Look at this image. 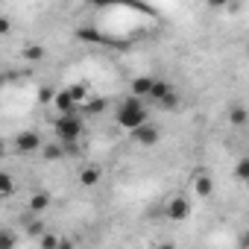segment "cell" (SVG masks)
<instances>
[{
  "mask_svg": "<svg viewBox=\"0 0 249 249\" xmlns=\"http://www.w3.org/2000/svg\"><path fill=\"white\" fill-rule=\"evenodd\" d=\"M56 249H76V246H73V240H71V237H59Z\"/></svg>",
  "mask_w": 249,
  "mask_h": 249,
  "instance_id": "25",
  "label": "cell"
},
{
  "mask_svg": "<svg viewBox=\"0 0 249 249\" xmlns=\"http://www.w3.org/2000/svg\"><path fill=\"white\" fill-rule=\"evenodd\" d=\"M41 135L36 132V129H24V132H18L15 135V150L18 153H38L41 150Z\"/></svg>",
  "mask_w": 249,
  "mask_h": 249,
  "instance_id": "6",
  "label": "cell"
},
{
  "mask_svg": "<svg viewBox=\"0 0 249 249\" xmlns=\"http://www.w3.org/2000/svg\"><path fill=\"white\" fill-rule=\"evenodd\" d=\"M50 208V194L47 191H36L33 196H30V211L33 214H41V211H47Z\"/></svg>",
  "mask_w": 249,
  "mask_h": 249,
  "instance_id": "11",
  "label": "cell"
},
{
  "mask_svg": "<svg viewBox=\"0 0 249 249\" xmlns=\"http://www.w3.org/2000/svg\"><path fill=\"white\" fill-rule=\"evenodd\" d=\"M164 217H167V220H173V223L188 220V217H191V199H188V196H182V194H176V196L164 205Z\"/></svg>",
  "mask_w": 249,
  "mask_h": 249,
  "instance_id": "5",
  "label": "cell"
},
{
  "mask_svg": "<svg viewBox=\"0 0 249 249\" xmlns=\"http://www.w3.org/2000/svg\"><path fill=\"white\" fill-rule=\"evenodd\" d=\"M147 100H153L159 108H176V106H179V91H176L170 82L156 79V82H153V91H150Z\"/></svg>",
  "mask_w": 249,
  "mask_h": 249,
  "instance_id": "3",
  "label": "cell"
},
{
  "mask_svg": "<svg viewBox=\"0 0 249 249\" xmlns=\"http://www.w3.org/2000/svg\"><path fill=\"white\" fill-rule=\"evenodd\" d=\"M153 82H156V76H135V79H132V97L147 100L150 91H153Z\"/></svg>",
  "mask_w": 249,
  "mask_h": 249,
  "instance_id": "8",
  "label": "cell"
},
{
  "mask_svg": "<svg viewBox=\"0 0 249 249\" xmlns=\"http://www.w3.org/2000/svg\"><path fill=\"white\" fill-rule=\"evenodd\" d=\"M194 194L202 196V199H208V196L214 194V179H211L208 173H196V176H194Z\"/></svg>",
  "mask_w": 249,
  "mask_h": 249,
  "instance_id": "7",
  "label": "cell"
},
{
  "mask_svg": "<svg viewBox=\"0 0 249 249\" xmlns=\"http://www.w3.org/2000/svg\"><path fill=\"white\" fill-rule=\"evenodd\" d=\"M156 249H176V246H173V243H159Z\"/></svg>",
  "mask_w": 249,
  "mask_h": 249,
  "instance_id": "26",
  "label": "cell"
},
{
  "mask_svg": "<svg viewBox=\"0 0 249 249\" xmlns=\"http://www.w3.org/2000/svg\"><path fill=\"white\" fill-rule=\"evenodd\" d=\"M12 33V21L6 15H0V36H9Z\"/></svg>",
  "mask_w": 249,
  "mask_h": 249,
  "instance_id": "24",
  "label": "cell"
},
{
  "mask_svg": "<svg viewBox=\"0 0 249 249\" xmlns=\"http://www.w3.org/2000/svg\"><path fill=\"white\" fill-rule=\"evenodd\" d=\"M246 117H249L246 106H231V111H229V123H231V126H243Z\"/></svg>",
  "mask_w": 249,
  "mask_h": 249,
  "instance_id": "14",
  "label": "cell"
},
{
  "mask_svg": "<svg viewBox=\"0 0 249 249\" xmlns=\"http://www.w3.org/2000/svg\"><path fill=\"white\" fill-rule=\"evenodd\" d=\"M18 240H21V234L15 231V229H0V249H18Z\"/></svg>",
  "mask_w": 249,
  "mask_h": 249,
  "instance_id": "12",
  "label": "cell"
},
{
  "mask_svg": "<svg viewBox=\"0 0 249 249\" xmlns=\"http://www.w3.org/2000/svg\"><path fill=\"white\" fill-rule=\"evenodd\" d=\"M27 234H30V237H41V234H44V223H41V220L27 223Z\"/></svg>",
  "mask_w": 249,
  "mask_h": 249,
  "instance_id": "22",
  "label": "cell"
},
{
  "mask_svg": "<svg viewBox=\"0 0 249 249\" xmlns=\"http://www.w3.org/2000/svg\"><path fill=\"white\" fill-rule=\"evenodd\" d=\"M129 135H132V141L141 144V147H156V144L161 141V126H159V123H153V120H147L144 126H138V129L129 132Z\"/></svg>",
  "mask_w": 249,
  "mask_h": 249,
  "instance_id": "4",
  "label": "cell"
},
{
  "mask_svg": "<svg viewBox=\"0 0 249 249\" xmlns=\"http://www.w3.org/2000/svg\"><path fill=\"white\" fill-rule=\"evenodd\" d=\"M53 106L59 108V114H73V111H76V103L71 100V94H68V88H62V91H56V97H53Z\"/></svg>",
  "mask_w": 249,
  "mask_h": 249,
  "instance_id": "9",
  "label": "cell"
},
{
  "mask_svg": "<svg viewBox=\"0 0 249 249\" xmlns=\"http://www.w3.org/2000/svg\"><path fill=\"white\" fill-rule=\"evenodd\" d=\"M53 132H56V138H59L62 147H76V141H79L82 132H85V123H82L79 111H73V114H59L56 123H53Z\"/></svg>",
  "mask_w": 249,
  "mask_h": 249,
  "instance_id": "2",
  "label": "cell"
},
{
  "mask_svg": "<svg viewBox=\"0 0 249 249\" xmlns=\"http://www.w3.org/2000/svg\"><path fill=\"white\" fill-rule=\"evenodd\" d=\"M59 237H62V234H50V231H44V234L38 237V240H41V249H56Z\"/></svg>",
  "mask_w": 249,
  "mask_h": 249,
  "instance_id": "21",
  "label": "cell"
},
{
  "mask_svg": "<svg viewBox=\"0 0 249 249\" xmlns=\"http://www.w3.org/2000/svg\"><path fill=\"white\" fill-rule=\"evenodd\" d=\"M44 56H47V50H44L41 44H27V47H24V59H27V62H41Z\"/></svg>",
  "mask_w": 249,
  "mask_h": 249,
  "instance_id": "15",
  "label": "cell"
},
{
  "mask_svg": "<svg viewBox=\"0 0 249 249\" xmlns=\"http://www.w3.org/2000/svg\"><path fill=\"white\" fill-rule=\"evenodd\" d=\"M53 97H56V88H50V85H41L38 88V100L41 103H53Z\"/></svg>",
  "mask_w": 249,
  "mask_h": 249,
  "instance_id": "23",
  "label": "cell"
},
{
  "mask_svg": "<svg viewBox=\"0 0 249 249\" xmlns=\"http://www.w3.org/2000/svg\"><path fill=\"white\" fill-rule=\"evenodd\" d=\"M82 41H100V33L94 30V27H79V33H76Z\"/></svg>",
  "mask_w": 249,
  "mask_h": 249,
  "instance_id": "20",
  "label": "cell"
},
{
  "mask_svg": "<svg viewBox=\"0 0 249 249\" xmlns=\"http://www.w3.org/2000/svg\"><path fill=\"white\" fill-rule=\"evenodd\" d=\"M15 176L12 173H6V170H0V196H9V194H15Z\"/></svg>",
  "mask_w": 249,
  "mask_h": 249,
  "instance_id": "13",
  "label": "cell"
},
{
  "mask_svg": "<svg viewBox=\"0 0 249 249\" xmlns=\"http://www.w3.org/2000/svg\"><path fill=\"white\" fill-rule=\"evenodd\" d=\"M0 159H3V144H0Z\"/></svg>",
  "mask_w": 249,
  "mask_h": 249,
  "instance_id": "27",
  "label": "cell"
},
{
  "mask_svg": "<svg viewBox=\"0 0 249 249\" xmlns=\"http://www.w3.org/2000/svg\"><path fill=\"white\" fill-rule=\"evenodd\" d=\"M100 179H103V173H100V167H94V164H85V167L79 170V185H82V188H94Z\"/></svg>",
  "mask_w": 249,
  "mask_h": 249,
  "instance_id": "10",
  "label": "cell"
},
{
  "mask_svg": "<svg viewBox=\"0 0 249 249\" xmlns=\"http://www.w3.org/2000/svg\"><path fill=\"white\" fill-rule=\"evenodd\" d=\"M38 153H44V159H50V161H53V159H62V156H65V147H62L59 141H56V144H41V150H38Z\"/></svg>",
  "mask_w": 249,
  "mask_h": 249,
  "instance_id": "17",
  "label": "cell"
},
{
  "mask_svg": "<svg viewBox=\"0 0 249 249\" xmlns=\"http://www.w3.org/2000/svg\"><path fill=\"white\" fill-rule=\"evenodd\" d=\"M68 94H71V100L79 106V103H85V100H88V85H85V82H76V85H71V88H68Z\"/></svg>",
  "mask_w": 249,
  "mask_h": 249,
  "instance_id": "16",
  "label": "cell"
},
{
  "mask_svg": "<svg viewBox=\"0 0 249 249\" xmlns=\"http://www.w3.org/2000/svg\"><path fill=\"white\" fill-rule=\"evenodd\" d=\"M234 176L240 179V182H246L249 179V159L243 156V159H237V164H234Z\"/></svg>",
  "mask_w": 249,
  "mask_h": 249,
  "instance_id": "19",
  "label": "cell"
},
{
  "mask_svg": "<svg viewBox=\"0 0 249 249\" xmlns=\"http://www.w3.org/2000/svg\"><path fill=\"white\" fill-rule=\"evenodd\" d=\"M103 108H106V103H103V100H85L82 114H85V117H94V114H100Z\"/></svg>",
  "mask_w": 249,
  "mask_h": 249,
  "instance_id": "18",
  "label": "cell"
},
{
  "mask_svg": "<svg viewBox=\"0 0 249 249\" xmlns=\"http://www.w3.org/2000/svg\"><path fill=\"white\" fill-rule=\"evenodd\" d=\"M114 120H117V126H120V129H126V132H135L138 126H144V123L150 120L147 103L129 94L126 100H123V103L117 106V111H114Z\"/></svg>",
  "mask_w": 249,
  "mask_h": 249,
  "instance_id": "1",
  "label": "cell"
}]
</instances>
